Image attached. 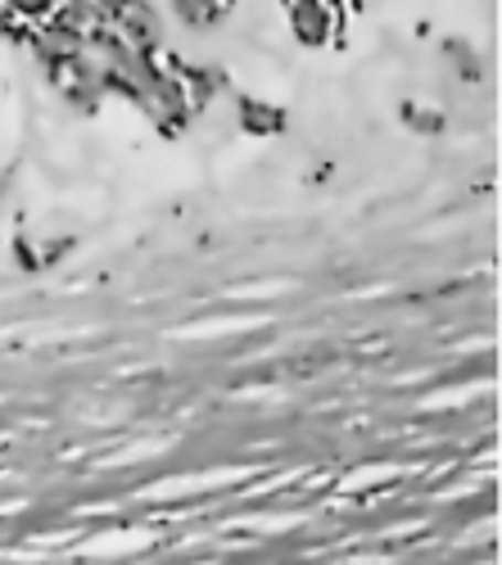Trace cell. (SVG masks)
Listing matches in <instances>:
<instances>
[{
  "instance_id": "ba28073f",
  "label": "cell",
  "mask_w": 502,
  "mask_h": 565,
  "mask_svg": "<svg viewBox=\"0 0 502 565\" xmlns=\"http://www.w3.org/2000/svg\"><path fill=\"white\" fill-rule=\"evenodd\" d=\"M0 6L23 23H41V19H51V10L60 6V0H0Z\"/></svg>"
},
{
  "instance_id": "3957f363",
  "label": "cell",
  "mask_w": 502,
  "mask_h": 565,
  "mask_svg": "<svg viewBox=\"0 0 502 565\" xmlns=\"http://www.w3.org/2000/svg\"><path fill=\"white\" fill-rule=\"evenodd\" d=\"M45 77H51V86L60 90V96H64L68 105H77V109H86V114L105 100V77H100V64L90 60L86 51H77V55H68V60L51 64V68H45Z\"/></svg>"
},
{
  "instance_id": "8992f818",
  "label": "cell",
  "mask_w": 502,
  "mask_h": 565,
  "mask_svg": "<svg viewBox=\"0 0 502 565\" xmlns=\"http://www.w3.org/2000/svg\"><path fill=\"white\" fill-rule=\"evenodd\" d=\"M241 127H245L249 136H277V131L286 127V114H281L277 105H263V100L241 96Z\"/></svg>"
},
{
  "instance_id": "7a4b0ae2",
  "label": "cell",
  "mask_w": 502,
  "mask_h": 565,
  "mask_svg": "<svg viewBox=\"0 0 502 565\" xmlns=\"http://www.w3.org/2000/svg\"><path fill=\"white\" fill-rule=\"evenodd\" d=\"M286 23L299 45H331L344 36L340 0H286Z\"/></svg>"
},
{
  "instance_id": "52a82bcc",
  "label": "cell",
  "mask_w": 502,
  "mask_h": 565,
  "mask_svg": "<svg viewBox=\"0 0 502 565\" xmlns=\"http://www.w3.org/2000/svg\"><path fill=\"white\" fill-rule=\"evenodd\" d=\"M439 55L458 68V77L462 82H480V55H476V45L471 41H462V36H448L444 45H439Z\"/></svg>"
},
{
  "instance_id": "8fae6325",
  "label": "cell",
  "mask_w": 502,
  "mask_h": 565,
  "mask_svg": "<svg viewBox=\"0 0 502 565\" xmlns=\"http://www.w3.org/2000/svg\"><path fill=\"white\" fill-rule=\"evenodd\" d=\"M0 195H6V177H0Z\"/></svg>"
},
{
  "instance_id": "6da1fadb",
  "label": "cell",
  "mask_w": 502,
  "mask_h": 565,
  "mask_svg": "<svg viewBox=\"0 0 502 565\" xmlns=\"http://www.w3.org/2000/svg\"><path fill=\"white\" fill-rule=\"evenodd\" d=\"M109 28L118 41L136 45V51H146V55H159L163 36H168L163 10L154 0H109Z\"/></svg>"
},
{
  "instance_id": "5b68a950",
  "label": "cell",
  "mask_w": 502,
  "mask_h": 565,
  "mask_svg": "<svg viewBox=\"0 0 502 565\" xmlns=\"http://www.w3.org/2000/svg\"><path fill=\"white\" fill-rule=\"evenodd\" d=\"M168 6H172V14L186 28L209 32V28H217L226 14L236 10V0H168Z\"/></svg>"
},
{
  "instance_id": "9c48e42d",
  "label": "cell",
  "mask_w": 502,
  "mask_h": 565,
  "mask_svg": "<svg viewBox=\"0 0 502 565\" xmlns=\"http://www.w3.org/2000/svg\"><path fill=\"white\" fill-rule=\"evenodd\" d=\"M403 118L417 122V127H426V131H439V127H444V118H439V114H421V105H403Z\"/></svg>"
},
{
  "instance_id": "277c9868",
  "label": "cell",
  "mask_w": 502,
  "mask_h": 565,
  "mask_svg": "<svg viewBox=\"0 0 502 565\" xmlns=\"http://www.w3.org/2000/svg\"><path fill=\"white\" fill-rule=\"evenodd\" d=\"M23 41H28V51L41 60V68H51V64H60V60H68V55L82 51V36H73L68 28H60V23H51V19L28 23Z\"/></svg>"
},
{
  "instance_id": "30bf717a",
  "label": "cell",
  "mask_w": 502,
  "mask_h": 565,
  "mask_svg": "<svg viewBox=\"0 0 502 565\" xmlns=\"http://www.w3.org/2000/svg\"><path fill=\"white\" fill-rule=\"evenodd\" d=\"M28 32V23L23 19H14L6 6H0V36H23Z\"/></svg>"
}]
</instances>
